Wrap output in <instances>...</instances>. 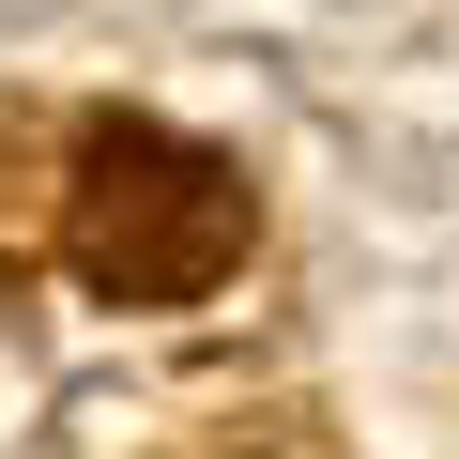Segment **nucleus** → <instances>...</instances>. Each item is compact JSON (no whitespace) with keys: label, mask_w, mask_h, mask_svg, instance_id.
I'll return each instance as SVG.
<instances>
[{"label":"nucleus","mask_w":459,"mask_h":459,"mask_svg":"<svg viewBox=\"0 0 459 459\" xmlns=\"http://www.w3.org/2000/svg\"><path fill=\"white\" fill-rule=\"evenodd\" d=\"M77 276L108 307H199L230 261H246V169L169 138V123H108L77 153Z\"/></svg>","instance_id":"nucleus-1"}]
</instances>
